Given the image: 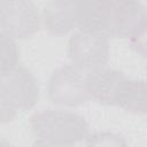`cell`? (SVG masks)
<instances>
[{"label": "cell", "mask_w": 147, "mask_h": 147, "mask_svg": "<svg viewBox=\"0 0 147 147\" xmlns=\"http://www.w3.org/2000/svg\"><path fill=\"white\" fill-rule=\"evenodd\" d=\"M39 96L33 75L24 67H15L0 77V123L11 121L18 111L34 106Z\"/></svg>", "instance_id": "cell-2"}, {"label": "cell", "mask_w": 147, "mask_h": 147, "mask_svg": "<svg viewBox=\"0 0 147 147\" xmlns=\"http://www.w3.org/2000/svg\"><path fill=\"white\" fill-rule=\"evenodd\" d=\"M70 1H71V2H74V3L76 5V3H78V2L80 1V0H70Z\"/></svg>", "instance_id": "cell-13"}, {"label": "cell", "mask_w": 147, "mask_h": 147, "mask_svg": "<svg viewBox=\"0 0 147 147\" xmlns=\"http://www.w3.org/2000/svg\"><path fill=\"white\" fill-rule=\"evenodd\" d=\"M49 99L61 106H78L88 99L86 76L76 65H65L55 70L48 83Z\"/></svg>", "instance_id": "cell-5"}, {"label": "cell", "mask_w": 147, "mask_h": 147, "mask_svg": "<svg viewBox=\"0 0 147 147\" xmlns=\"http://www.w3.org/2000/svg\"><path fill=\"white\" fill-rule=\"evenodd\" d=\"M116 105L130 113L145 114L147 110L145 82L126 79Z\"/></svg>", "instance_id": "cell-10"}, {"label": "cell", "mask_w": 147, "mask_h": 147, "mask_svg": "<svg viewBox=\"0 0 147 147\" xmlns=\"http://www.w3.org/2000/svg\"><path fill=\"white\" fill-rule=\"evenodd\" d=\"M40 25L37 7L29 0L0 1V30L11 38L24 39L36 33Z\"/></svg>", "instance_id": "cell-3"}, {"label": "cell", "mask_w": 147, "mask_h": 147, "mask_svg": "<svg viewBox=\"0 0 147 147\" xmlns=\"http://www.w3.org/2000/svg\"><path fill=\"white\" fill-rule=\"evenodd\" d=\"M33 134L48 145H69L86 138L87 123L77 114L48 109L31 117Z\"/></svg>", "instance_id": "cell-1"}, {"label": "cell", "mask_w": 147, "mask_h": 147, "mask_svg": "<svg viewBox=\"0 0 147 147\" xmlns=\"http://www.w3.org/2000/svg\"><path fill=\"white\" fill-rule=\"evenodd\" d=\"M126 77L118 70L110 68L93 69L86 76L88 98L102 105H116Z\"/></svg>", "instance_id": "cell-7"}, {"label": "cell", "mask_w": 147, "mask_h": 147, "mask_svg": "<svg viewBox=\"0 0 147 147\" xmlns=\"http://www.w3.org/2000/svg\"><path fill=\"white\" fill-rule=\"evenodd\" d=\"M68 54L76 67L93 70L108 61L109 44L100 32L80 31L70 38Z\"/></svg>", "instance_id": "cell-6"}, {"label": "cell", "mask_w": 147, "mask_h": 147, "mask_svg": "<svg viewBox=\"0 0 147 147\" xmlns=\"http://www.w3.org/2000/svg\"><path fill=\"white\" fill-rule=\"evenodd\" d=\"M147 25L146 10L138 0H111L107 32L116 38H138Z\"/></svg>", "instance_id": "cell-4"}, {"label": "cell", "mask_w": 147, "mask_h": 147, "mask_svg": "<svg viewBox=\"0 0 147 147\" xmlns=\"http://www.w3.org/2000/svg\"><path fill=\"white\" fill-rule=\"evenodd\" d=\"M90 145H105V146H121L124 145L123 141H121L118 136L111 134V133H98L93 137H91V140L88 142Z\"/></svg>", "instance_id": "cell-12"}, {"label": "cell", "mask_w": 147, "mask_h": 147, "mask_svg": "<svg viewBox=\"0 0 147 147\" xmlns=\"http://www.w3.org/2000/svg\"><path fill=\"white\" fill-rule=\"evenodd\" d=\"M45 28L53 34H63L76 24V5L70 0H51L44 8Z\"/></svg>", "instance_id": "cell-9"}, {"label": "cell", "mask_w": 147, "mask_h": 147, "mask_svg": "<svg viewBox=\"0 0 147 147\" xmlns=\"http://www.w3.org/2000/svg\"><path fill=\"white\" fill-rule=\"evenodd\" d=\"M18 61V51L11 37L0 32V77L14 69Z\"/></svg>", "instance_id": "cell-11"}, {"label": "cell", "mask_w": 147, "mask_h": 147, "mask_svg": "<svg viewBox=\"0 0 147 147\" xmlns=\"http://www.w3.org/2000/svg\"><path fill=\"white\" fill-rule=\"evenodd\" d=\"M111 0H80L76 3V24L82 31L101 32L106 30Z\"/></svg>", "instance_id": "cell-8"}]
</instances>
